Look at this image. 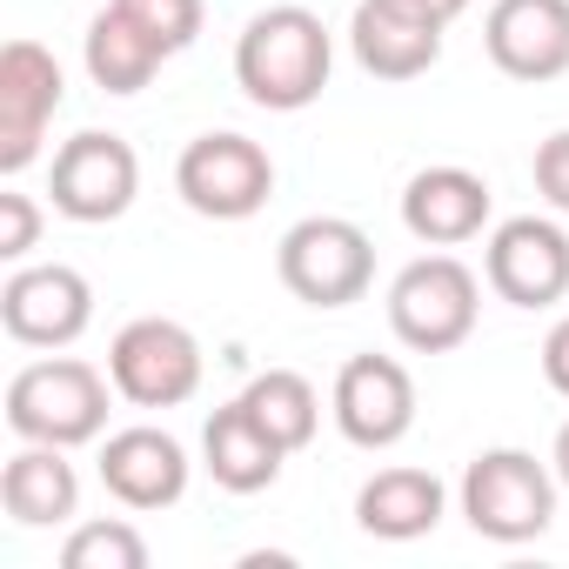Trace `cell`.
Segmentation results:
<instances>
[{
    "label": "cell",
    "instance_id": "6da1fadb",
    "mask_svg": "<svg viewBox=\"0 0 569 569\" xmlns=\"http://www.w3.org/2000/svg\"><path fill=\"white\" fill-rule=\"evenodd\" d=\"M336 74V34L322 28V14H309L302 0H281V8H261L241 41H234V81L254 108L268 114H302L322 101Z\"/></svg>",
    "mask_w": 569,
    "mask_h": 569
},
{
    "label": "cell",
    "instance_id": "7a4b0ae2",
    "mask_svg": "<svg viewBox=\"0 0 569 569\" xmlns=\"http://www.w3.org/2000/svg\"><path fill=\"white\" fill-rule=\"evenodd\" d=\"M108 396H114V376H101L94 362H81V356H41V362L14 369V382H8V429L21 442L81 449V442H101Z\"/></svg>",
    "mask_w": 569,
    "mask_h": 569
},
{
    "label": "cell",
    "instance_id": "3957f363",
    "mask_svg": "<svg viewBox=\"0 0 569 569\" xmlns=\"http://www.w3.org/2000/svg\"><path fill=\"white\" fill-rule=\"evenodd\" d=\"M482 316V281L469 261H456L449 248L416 254L396 281H389V329L409 356H449L476 336Z\"/></svg>",
    "mask_w": 569,
    "mask_h": 569
},
{
    "label": "cell",
    "instance_id": "277c9868",
    "mask_svg": "<svg viewBox=\"0 0 569 569\" xmlns=\"http://www.w3.org/2000/svg\"><path fill=\"white\" fill-rule=\"evenodd\" d=\"M274 274H281V289L309 309H349L376 281V241L349 214H309L281 234Z\"/></svg>",
    "mask_w": 569,
    "mask_h": 569
},
{
    "label": "cell",
    "instance_id": "5b68a950",
    "mask_svg": "<svg viewBox=\"0 0 569 569\" xmlns=\"http://www.w3.org/2000/svg\"><path fill=\"white\" fill-rule=\"evenodd\" d=\"M556 469L536 462L529 449H482L469 469H462V516L476 536L489 542H536L549 522H556Z\"/></svg>",
    "mask_w": 569,
    "mask_h": 569
},
{
    "label": "cell",
    "instance_id": "8992f818",
    "mask_svg": "<svg viewBox=\"0 0 569 569\" xmlns=\"http://www.w3.org/2000/svg\"><path fill=\"white\" fill-rule=\"evenodd\" d=\"M201 342L188 322L174 316H134L114 342H108V376L114 396L134 409H181L201 389Z\"/></svg>",
    "mask_w": 569,
    "mask_h": 569
},
{
    "label": "cell",
    "instance_id": "52a82bcc",
    "mask_svg": "<svg viewBox=\"0 0 569 569\" xmlns=\"http://www.w3.org/2000/svg\"><path fill=\"white\" fill-rule=\"evenodd\" d=\"M174 194L201 214V221H248L268 208L274 194V161L261 141L221 128V134H194L174 161Z\"/></svg>",
    "mask_w": 569,
    "mask_h": 569
},
{
    "label": "cell",
    "instance_id": "ba28073f",
    "mask_svg": "<svg viewBox=\"0 0 569 569\" xmlns=\"http://www.w3.org/2000/svg\"><path fill=\"white\" fill-rule=\"evenodd\" d=\"M48 194H54V214L81 221V228L121 221L134 208V194H141V154L108 128H81L74 141L54 148Z\"/></svg>",
    "mask_w": 569,
    "mask_h": 569
},
{
    "label": "cell",
    "instance_id": "9c48e42d",
    "mask_svg": "<svg viewBox=\"0 0 569 569\" xmlns=\"http://www.w3.org/2000/svg\"><path fill=\"white\" fill-rule=\"evenodd\" d=\"M94 322V289L68 261H14L0 281V329L21 349H74Z\"/></svg>",
    "mask_w": 569,
    "mask_h": 569
},
{
    "label": "cell",
    "instance_id": "30bf717a",
    "mask_svg": "<svg viewBox=\"0 0 569 569\" xmlns=\"http://www.w3.org/2000/svg\"><path fill=\"white\" fill-rule=\"evenodd\" d=\"M482 281L509 309H556L569 296V228L549 214L496 221V234L482 248Z\"/></svg>",
    "mask_w": 569,
    "mask_h": 569
},
{
    "label": "cell",
    "instance_id": "8fae6325",
    "mask_svg": "<svg viewBox=\"0 0 569 569\" xmlns=\"http://www.w3.org/2000/svg\"><path fill=\"white\" fill-rule=\"evenodd\" d=\"M68 101V74L41 41L0 48V174H28Z\"/></svg>",
    "mask_w": 569,
    "mask_h": 569
},
{
    "label": "cell",
    "instance_id": "7c38bea8",
    "mask_svg": "<svg viewBox=\"0 0 569 569\" xmlns=\"http://www.w3.org/2000/svg\"><path fill=\"white\" fill-rule=\"evenodd\" d=\"M329 416H336L342 442L396 449L416 429V376L396 356H349L336 389H329Z\"/></svg>",
    "mask_w": 569,
    "mask_h": 569
},
{
    "label": "cell",
    "instance_id": "4fadbf2b",
    "mask_svg": "<svg viewBox=\"0 0 569 569\" xmlns=\"http://www.w3.org/2000/svg\"><path fill=\"white\" fill-rule=\"evenodd\" d=\"M101 489L121 502V509H174L188 496V449L154 429V422H134V429H114L101 442Z\"/></svg>",
    "mask_w": 569,
    "mask_h": 569
},
{
    "label": "cell",
    "instance_id": "5bb4252c",
    "mask_svg": "<svg viewBox=\"0 0 569 569\" xmlns=\"http://www.w3.org/2000/svg\"><path fill=\"white\" fill-rule=\"evenodd\" d=\"M482 48L509 81L569 74V0H496L482 21Z\"/></svg>",
    "mask_w": 569,
    "mask_h": 569
},
{
    "label": "cell",
    "instance_id": "9a60e30c",
    "mask_svg": "<svg viewBox=\"0 0 569 569\" xmlns=\"http://www.w3.org/2000/svg\"><path fill=\"white\" fill-rule=\"evenodd\" d=\"M402 228L422 241V248H462L489 228V181L476 168H456V161H436L422 174H409L402 188Z\"/></svg>",
    "mask_w": 569,
    "mask_h": 569
},
{
    "label": "cell",
    "instance_id": "2e32d148",
    "mask_svg": "<svg viewBox=\"0 0 569 569\" xmlns=\"http://www.w3.org/2000/svg\"><path fill=\"white\" fill-rule=\"evenodd\" d=\"M442 34L449 28L396 8V0H356V14H349V48H356L362 74H376V81H422L442 61Z\"/></svg>",
    "mask_w": 569,
    "mask_h": 569
},
{
    "label": "cell",
    "instance_id": "e0dca14e",
    "mask_svg": "<svg viewBox=\"0 0 569 569\" xmlns=\"http://www.w3.org/2000/svg\"><path fill=\"white\" fill-rule=\"evenodd\" d=\"M281 462H289V449H281V442L254 422V409H248L241 396L208 416V429H201V469L214 476V489H228V496H261V489H274Z\"/></svg>",
    "mask_w": 569,
    "mask_h": 569
},
{
    "label": "cell",
    "instance_id": "ac0fdd59",
    "mask_svg": "<svg viewBox=\"0 0 569 569\" xmlns=\"http://www.w3.org/2000/svg\"><path fill=\"white\" fill-rule=\"evenodd\" d=\"M0 509L21 529H61L81 516V476L68 462V449L54 442H21L0 469Z\"/></svg>",
    "mask_w": 569,
    "mask_h": 569
},
{
    "label": "cell",
    "instance_id": "d6986e66",
    "mask_svg": "<svg viewBox=\"0 0 569 569\" xmlns=\"http://www.w3.org/2000/svg\"><path fill=\"white\" fill-rule=\"evenodd\" d=\"M442 509H449L442 476L409 469V462L376 469V476L356 489V522H362L369 536H382V542H416V536H429V529L442 522Z\"/></svg>",
    "mask_w": 569,
    "mask_h": 569
},
{
    "label": "cell",
    "instance_id": "ffe728a7",
    "mask_svg": "<svg viewBox=\"0 0 569 569\" xmlns=\"http://www.w3.org/2000/svg\"><path fill=\"white\" fill-rule=\"evenodd\" d=\"M81 61H88V74H94V88L101 94H141L154 74H161V61H168V48L148 34V28H134L114 0L88 21V48H81Z\"/></svg>",
    "mask_w": 569,
    "mask_h": 569
},
{
    "label": "cell",
    "instance_id": "44dd1931",
    "mask_svg": "<svg viewBox=\"0 0 569 569\" xmlns=\"http://www.w3.org/2000/svg\"><path fill=\"white\" fill-rule=\"evenodd\" d=\"M241 402L254 409V422L281 442V449H309L316 442V429H322V396H316V382L309 376H296V369H268V376H254L248 389H241Z\"/></svg>",
    "mask_w": 569,
    "mask_h": 569
},
{
    "label": "cell",
    "instance_id": "7402d4cb",
    "mask_svg": "<svg viewBox=\"0 0 569 569\" xmlns=\"http://www.w3.org/2000/svg\"><path fill=\"white\" fill-rule=\"evenodd\" d=\"M61 569H148V536L121 516H94V522L68 529Z\"/></svg>",
    "mask_w": 569,
    "mask_h": 569
},
{
    "label": "cell",
    "instance_id": "603a6c76",
    "mask_svg": "<svg viewBox=\"0 0 569 569\" xmlns=\"http://www.w3.org/2000/svg\"><path fill=\"white\" fill-rule=\"evenodd\" d=\"M114 8L134 21V28H148L168 54H181V48H194V34H201V0H114Z\"/></svg>",
    "mask_w": 569,
    "mask_h": 569
},
{
    "label": "cell",
    "instance_id": "cb8c5ba5",
    "mask_svg": "<svg viewBox=\"0 0 569 569\" xmlns=\"http://www.w3.org/2000/svg\"><path fill=\"white\" fill-rule=\"evenodd\" d=\"M34 248H41V208H34V194L8 188L0 194V261H28Z\"/></svg>",
    "mask_w": 569,
    "mask_h": 569
},
{
    "label": "cell",
    "instance_id": "d4e9b609",
    "mask_svg": "<svg viewBox=\"0 0 569 569\" xmlns=\"http://www.w3.org/2000/svg\"><path fill=\"white\" fill-rule=\"evenodd\" d=\"M536 194H542L556 214H569V128H556V134L536 148Z\"/></svg>",
    "mask_w": 569,
    "mask_h": 569
},
{
    "label": "cell",
    "instance_id": "484cf974",
    "mask_svg": "<svg viewBox=\"0 0 569 569\" xmlns=\"http://www.w3.org/2000/svg\"><path fill=\"white\" fill-rule=\"evenodd\" d=\"M542 382H549V389L569 402V316H562V322L542 336Z\"/></svg>",
    "mask_w": 569,
    "mask_h": 569
},
{
    "label": "cell",
    "instance_id": "4316f807",
    "mask_svg": "<svg viewBox=\"0 0 569 569\" xmlns=\"http://www.w3.org/2000/svg\"><path fill=\"white\" fill-rule=\"evenodd\" d=\"M396 8H409V14H422V21H436V28H449L456 14H469V0H396Z\"/></svg>",
    "mask_w": 569,
    "mask_h": 569
},
{
    "label": "cell",
    "instance_id": "83f0119b",
    "mask_svg": "<svg viewBox=\"0 0 569 569\" xmlns=\"http://www.w3.org/2000/svg\"><path fill=\"white\" fill-rule=\"evenodd\" d=\"M549 469H556V482L569 489V422L556 429V449H549Z\"/></svg>",
    "mask_w": 569,
    "mask_h": 569
}]
</instances>
